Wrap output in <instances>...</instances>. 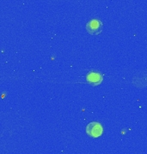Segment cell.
<instances>
[{"label": "cell", "instance_id": "3957f363", "mask_svg": "<svg viewBox=\"0 0 147 154\" xmlns=\"http://www.w3.org/2000/svg\"><path fill=\"white\" fill-rule=\"evenodd\" d=\"M103 81V75L99 72H90L86 76V82L91 86H98Z\"/></svg>", "mask_w": 147, "mask_h": 154}, {"label": "cell", "instance_id": "6da1fadb", "mask_svg": "<svg viewBox=\"0 0 147 154\" xmlns=\"http://www.w3.org/2000/svg\"><path fill=\"white\" fill-rule=\"evenodd\" d=\"M86 31L90 35H98L103 32V24L99 19H91L86 24Z\"/></svg>", "mask_w": 147, "mask_h": 154}, {"label": "cell", "instance_id": "7a4b0ae2", "mask_svg": "<svg viewBox=\"0 0 147 154\" xmlns=\"http://www.w3.org/2000/svg\"><path fill=\"white\" fill-rule=\"evenodd\" d=\"M103 126L100 122H91L86 127V133L90 137H100L103 134Z\"/></svg>", "mask_w": 147, "mask_h": 154}]
</instances>
